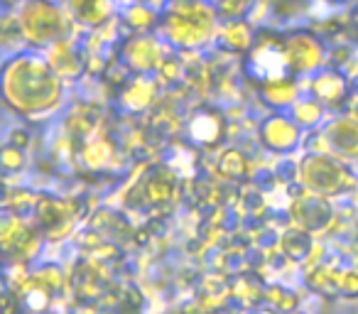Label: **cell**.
<instances>
[{"instance_id":"obj_1","label":"cell","mask_w":358,"mask_h":314,"mask_svg":"<svg viewBox=\"0 0 358 314\" xmlns=\"http://www.w3.org/2000/svg\"><path fill=\"white\" fill-rule=\"evenodd\" d=\"M169 32L174 40H182L187 45L201 42L214 27V10L204 0H177L172 15L167 17Z\"/></svg>"},{"instance_id":"obj_2","label":"cell","mask_w":358,"mask_h":314,"mask_svg":"<svg viewBox=\"0 0 358 314\" xmlns=\"http://www.w3.org/2000/svg\"><path fill=\"white\" fill-rule=\"evenodd\" d=\"M22 25L30 37L37 42H47L62 30V15L47 0H30L22 10Z\"/></svg>"},{"instance_id":"obj_3","label":"cell","mask_w":358,"mask_h":314,"mask_svg":"<svg viewBox=\"0 0 358 314\" xmlns=\"http://www.w3.org/2000/svg\"><path fill=\"white\" fill-rule=\"evenodd\" d=\"M71 6H74L76 15L84 22H91V25H101L110 13L106 0H71Z\"/></svg>"},{"instance_id":"obj_4","label":"cell","mask_w":358,"mask_h":314,"mask_svg":"<svg viewBox=\"0 0 358 314\" xmlns=\"http://www.w3.org/2000/svg\"><path fill=\"white\" fill-rule=\"evenodd\" d=\"M250 6H253V0H216V10L229 17H241Z\"/></svg>"},{"instance_id":"obj_5","label":"cell","mask_w":358,"mask_h":314,"mask_svg":"<svg viewBox=\"0 0 358 314\" xmlns=\"http://www.w3.org/2000/svg\"><path fill=\"white\" fill-rule=\"evenodd\" d=\"M331 3H346V0H331Z\"/></svg>"}]
</instances>
